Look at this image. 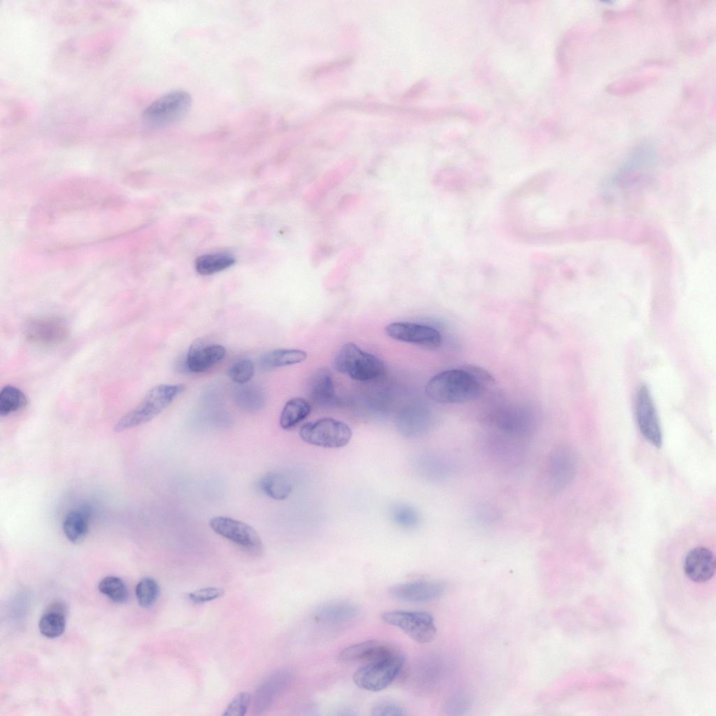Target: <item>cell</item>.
<instances>
[{"mask_svg": "<svg viewBox=\"0 0 716 716\" xmlns=\"http://www.w3.org/2000/svg\"><path fill=\"white\" fill-rule=\"evenodd\" d=\"M494 383L485 369L473 365L441 372L427 383L425 392L432 401L441 403H458L474 400Z\"/></svg>", "mask_w": 716, "mask_h": 716, "instance_id": "6da1fadb", "label": "cell"}, {"mask_svg": "<svg viewBox=\"0 0 716 716\" xmlns=\"http://www.w3.org/2000/svg\"><path fill=\"white\" fill-rule=\"evenodd\" d=\"M185 389V385L183 384H163L154 387L137 406L120 419L115 426V431H122L150 422Z\"/></svg>", "mask_w": 716, "mask_h": 716, "instance_id": "7a4b0ae2", "label": "cell"}, {"mask_svg": "<svg viewBox=\"0 0 716 716\" xmlns=\"http://www.w3.org/2000/svg\"><path fill=\"white\" fill-rule=\"evenodd\" d=\"M334 367L358 381H369L380 377L385 364L376 355L364 352L352 343L344 344L334 359Z\"/></svg>", "mask_w": 716, "mask_h": 716, "instance_id": "3957f363", "label": "cell"}, {"mask_svg": "<svg viewBox=\"0 0 716 716\" xmlns=\"http://www.w3.org/2000/svg\"><path fill=\"white\" fill-rule=\"evenodd\" d=\"M405 660L402 654L395 651L385 658L366 663L358 668L353 675V681L357 687L365 690H382L394 680Z\"/></svg>", "mask_w": 716, "mask_h": 716, "instance_id": "277c9868", "label": "cell"}, {"mask_svg": "<svg viewBox=\"0 0 716 716\" xmlns=\"http://www.w3.org/2000/svg\"><path fill=\"white\" fill-rule=\"evenodd\" d=\"M192 105L190 94L183 90H174L157 99L143 113L147 124L162 127L176 123L189 112Z\"/></svg>", "mask_w": 716, "mask_h": 716, "instance_id": "5b68a950", "label": "cell"}, {"mask_svg": "<svg viewBox=\"0 0 716 716\" xmlns=\"http://www.w3.org/2000/svg\"><path fill=\"white\" fill-rule=\"evenodd\" d=\"M352 434V430L347 424L330 417L308 422L299 430V436L303 441L326 448L345 446Z\"/></svg>", "mask_w": 716, "mask_h": 716, "instance_id": "8992f818", "label": "cell"}, {"mask_svg": "<svg viewBox=\"0 0 716 716\" xmlns=\"http://www.w3.org/2000/svg\"><path fill=\"white\" fill-rule=\"evenodd\" d=\"M381 618L419 643H431L437 634L434 617L426 611L392 610L383 613Z\"/></svg>", "mask_w": 716, "mask_h": 716, "instance_id": "52a82bcc", "label": "cell"}, {"mask_svg": "<svg viewBox=\"0 0 716 716\" xmlns=\"http://www.w3.org/2000/svg\"><path fill=\"white\" fill-rule=\"evenodd\" d=\"M577 466L575 452L568 447H558L548 455L545 466V485L551 492L564 489L573 479Z\"/></svg>", "mask_w": 716, "mask_h": 716, "instance_id": "ba28073f", "label": "cell"}, {"mask_svg": "<svg viewBox=\"0 0 716 716\" xmlns=\"http://www.w3.org/2000/svg\"><path fill=\"white\" fill-rule=\"evenodd\" d=\"M211 529L241 548L257 552L262 548V543L257 532L249 524L224 516H217L209 521Z\"/></svg>", "mask_w": 716, "mask_h": 716, "instance_id": "9c48e42d", "label": "cell"}, {"mask_svg": "<svg viewBox=\"0 0 716 716\" xmlns=\"http://www.w3.org/2000/svg\"><path fill=\"white\" fill-rule=\"evenodd\" d=\"M66 322L55 316H40L29 320L24 327L27 339L40 345H55L66 341L69 335Z\"/></svg>", "mask_w": 716, "mask_h": 716, "instance_id": "30bf717a", "label": "cell"}, {"mask_svg": "<svg viewBox=\"0 0 716 716\" xmlns=\"http://www.w3.org/2000/svg\"><path fill=\"white\" fill-rule=\"evenodd\" d=\"M637 423L642 435L652 445L660 448L662 434L657 412L646 386H642L637 392L636 401Z\"/></svg>", "mask_w": 716, "mask_h": 716, "instance_id": "8fae6325", "label": "cell"}, {"mask_svg": "<svg viewBox=\"0 0 716 716\" xmlns=\"http://www.w3.org/2000/svg\"><path fill=\"white\" fill-rule=\"evenodd\" d=\"M392 338L427 348H438L442 343L441 334L435 328L417 323L396 322L385 327Z\"/></svg>", "mask_w": 716, "mask_h": 716, "instance_id": "7c38bea8", "label": "cell"}, {"mask_svg": "<svg viewBox=\"0 0 716 716\" xmlns=\"http://www.w3.org/2000/svg\"><path fill=\"white\" fill-rule=\"evenodd\" d=\"M447 589L444 582L420 580L392 586L390 595L399 601L409 603H425L442 596Z\"/></svg>", "mask_w": 716, "mask_h": 716, "instance_id": "4fadbf2b", "label": "cell"}, {"mask_svg": "<svg viewBox=\"0 0 716 716\" xmlns=\"http://www.w3.org/2000/svg\"><path fill=\"white\" fill-rule=\"evenodd\" d=\"M291 673L285 669L268 675L258 686L253 698V709L257 715L265 713L289 686Z\"/></svg>", "mask_w": 716, "mask_h": 716, "instance_id": "5bb4252c", "label": "cell"}, {"mask_svg": "<svg viewBox=\"0 0 716 716\" xmlns=\"http://www.w3.org/2000/svg\"><path fill=\"white\" fill-rule=\"evenodd\" d=\"M226 354L224 348L217 344L206 345L197 339L190 345L185 360L189 371L202 373L223 359Z\"/></svg>", "mask_w": 716, "mask_h": 716, "instance_id": "9a60e30c", "label": "cell"}, {"mask_svg": "<svg viewBox=\"0 0 716 716\" xmlns=\"http://www.w3.org/2000/svg\"><path fill=\"white\" fill-rule=\"evenodd\" d=\"M715 565V557L711 550L705 547H696L686 555L684 571L691 580L701 583L713 578Z\"/></svg>", "mask_w": 716, "mask_h": 716, "instance_id": "2e32d148", "label": "cell"}, {"mask_svg": "<svg viewBox=\"0 0 716 716\" xmlns=\"http://www.w3.org/2000/svg\"><path fill=\"white\" fill-rule=\"evenodd\" d=\"M358 606L347 601H336L318 607L313 613L315 622L327 626H335L354 620L359 615Z\"/></svg>", "mask_w": 716, "mask_h": 716, "instance_id": "e0dca14e", "label": "cell"}, {"mask_svg": "<svg viewBox=\"0 0 716 716\" xmlns=\"http://www.w3.org/2000/svg\"><path fill=\"white\" fill-rule=\"evenodd\" d=\"M396 650L377 640H370L350 645L341 652L338 659L342 662L364 661L366 663L385 658Z\"/></svg>", "mask_w": 716, "mask_h": 716, "instance_id": "ac0fdd59", "label": "cell"}, {"mask_svg": "<svg viewBox=\"0 0 716 716\" xmlns=\"http://www.w3.org/2000/svg\"><path fill=\"white\" fill-rule=\"evenodd\" d=\"M308 396L312 401L321 406L336 403L333 378L328 369L320 368L314 373L308 385Z\"/></svg>", "mask_w": 716, "mask_h": 716, "instance_id": "d6986e66", "label": "cell"}, {"mask_svg": "<svg viewBox=\"0 0 716 716\" xmlns=\"http://www.w3.org/2000/svg\"><path fill=\"white\" fill-rule=\"evenodd\" d=\"M267 394L261 387L255 385H239L234 392L236 405L247 412H257L266 403Z\"/></svg>", "mask_w": 716, "mask_h": 716, "instance_id": "ffe728a7", "label": "cell"}, {"mask_svg": "<svg viewBox=\"0 0 716 716\" xmlns=\"http://www.w3.org/2000/svg\"><path fill=\"white\" fill-rule=\"evenodd\" d=\"M90 511L86 508L69 512L63 523L66 537L73 543H79L85 537L89 527Z\"/></svg>", "mask_w": 716, "mask_h": 716, "instance_id": "44dd1931", "label": "cell"}, {"mask_svg": "<svg viewBox=\"0 0 716 716\" xmlns=\"http://www.w3.org/2000/svg\"><path fill=\"white\" fill-rule=\"evenodd\" d=\"M307 358L305 351L296 349H275L264 354L260 359L261 367L265 370L303 362Z\"/></svg>", "mask_w": 716, "mask_h": 716, "instance_id": "7402d4cb", "label": "cell"}, {"mask_svg": "<svg viewBox=\"0 0 716 716\" xmlns=\"http://www.w3.org/2000/svg\"><path fill=\"white\" fill-rule=\"evenodd\" d=\"M311 406L304 399L295 397L284 406L280 416V425L283 429L294 427L310 414Z\"/></svg>", "mask_w": 716, "mask_h": 716, "instance_id": "603a6c76", "label": "cell"}, {"mask_svg": "<svg viewBox=\"0 0 716 716\" xmlns=\"http://www.w3.org/2000/svg\"><path fill=\"white\" fill-rule=\"evenodd\" d=\"M261 490L269 498L282 501L291 494L292 486L289 480L278 473H268L259 481Z\"/></svg>", "mask_w": 716, "mask_h": 716, "instance_id": "cb8c5ba5", "label": "cell"}, {"mask_svg": "<svg viewBox=\"0 0 716 716\" xmlns=\"http://www.w3.org/2000/svg\"><path fill=\"white\" fill-rule=\"evenodd\" d=\"M63 607L53 605L40 619L38 629L41 634L49 638L62 635L65 629L66 619Z\"/></svg>", "mask_w": 716, "mask_h": 716, "instance_id": "d4e9b609", "label": "cell"}, {"mask_svg": "<svg viewBox=\"0 0 716 716\" xmlns=\"http://www.w3.org/2000/svg\"><path fill=\"white\" fill-rule=\"evenodd\" d=\"M234 262V257L226 252L207 254L196 259L195 268L201 275H207L222 271Z\"/></svg>", "mask_w": 716, "mask_h": 716, "instance_id": "484cf974", "label": "cell"}, {"mask_svg": "<svg viewBox=\"0 0 716 716\" xmlns=\"http://www.w3.org/2000/svg\"><path fill=\"white\" fill-rule=\"evenodd\" d=\"M27 404V399L24 392L19 388L6 385L0 392V415L6 416L24 408Z\"/></svg>", "mask_w": 716, "mask_h": 716, "instance_id": "4316f807", "label": "cell"}, {"mask_svg": "<svg viewBox=\"0 0 716 716\" xmlns=\"http://www.w3.org/2000/svg\"><path fill=\"white\" fill-rule=\"evenodd\" d=\"M98 589L101 593L107 596L115 603H123L128 599V590L124 582L115 576L103 578L99 583Z\"/></svg>", "mask_w": 716, "mask_h": 716, "instance_id": "83f0119b", "label": "cell"}, {"mask_svg": "<svg viewBox=\"0 0 716 716\" xmlns=\"http://www.w3.org/2000/svg\"><path fill=\"white\" fill-rule=\"evenodd\" d=\"M135 592L138 604L143 608H148L157 601L159 594V587L153 578L146 577L138 582Z\"/></svg>", "mask_w": 716, "mask_h": 716, "instance_id": "f1b7e54d", "label": "cell"}, {"mask_svg": "<svg viewBox=\"0 0 716 716\" xmlns=\"http://www.w3.org/2000/svg\"><path fill=\"white\" fill-rule=\"evenodd\" d=\"M391 516L397 525L406 529H413L420 523L419 513L413 506L405 503L394 505L391 509Z\"/></svg>", "mask_w": 716, "mask_h": 716, "instance_id": "f546056e", "label": "cell"}, {"mask_svg": "<svg viewBox=\"0 0 716 716\" xmlns=\"http://www.w3.org/2000/svg\"><path fill=\"white\" fill-rule=\"evenodd\" d=\"M253 362L249 359H241L228 368L227 374L230 379L238 384L243 385L249 382L254 375Z\"/></svg>", "mask_w": 716, "mask_h": 716, "instance_id": "4dcf8cb0", "label": "cell"}, {"mask_svg": "<svg viewBox=\"0 0 716 716\" xmlns=\"http://www.w3.org/2000/svg\"><path fill=\"white\" fill-rule=\"evenodd\" d=\"M250 702L251 695L249 692H240L228 704L222 715L243 716L245 715Z\"/></svg>", "mask_w": 716, "mask_h": 716, "instance_id": "1f68e13d", "label": "cell"}, {"mask_svg": "<svg viewBox=\"0 0 716 716\" xmlns=\"http://www.w3.org/2000/svg\"><path fill=\"white\" fill-rule=\"evenodd\" d=\"M222 588L217 587H208L196 589L188 594L189 599L195 603H202L213 601L224 594Z\"/></svg>", "mask_w": 716, "mask_h": 716, "instance_id": "d6a6232c", "label": "cell"}, {"mask_svg": "<svg viewBox=\"0 0 716 716\" xmlns=\"http://www.w3.org/2000/svg\"><path fill=\"white\" fill-rule=\"evenodd\" d=\"M371 715L374 716H404L405 710L399 705L389 702H379L373 706Z\"/></svg>", "mask_w": 716, "mask_h": 716, "instance_id": "836d02e7", "label": "cell"}, {"mask_svg": "<svg viewBox=\"0 0 716 716\" xmlns=\"http://www.w3.org/2000/svg\"><path fill=\"white\" fill-rule=\"evenodd\" d=\"M471 706L470 700L464 696H456L452 698L447 705V710L450 715H462L468 710Z\"/></svg>", "mask_w": 716, "mask_h": 716, "instance_id": "e575fe53", "label": "cell"}]
</instances>
